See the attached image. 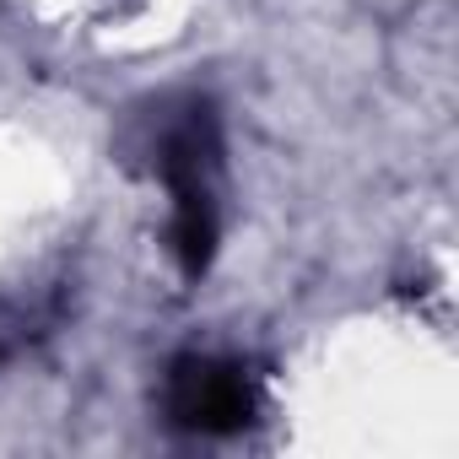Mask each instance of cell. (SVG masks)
Segmentation results:
<instances>
[{
  "mask_svg": "<svg viewBox=\"0 0 459 459\" xmlns=\"http://www.w3.org/2000/svg\"><path fill=\"white\" fill-rule=\"evenodd\" d=\"M162 411L178 432L200 437H233L255 421V384L238 362L227 357H178L162 384Z\"/></svg>",
  "mask_w": 459,
  "mask_h": 459,
  "instance_id": "7a4b0ae2",
  "label": "cell"
},
{
  "mask_svg": "<svg viewBox=\"0 0 459 459\" xmlns=\"http://www.w3.org/2000/svg\"><path fill=\"white\" fill-rule=\"evenodd\" d=\"M216 162H221V141H216V119L205 108H195L189 119H178L162 146H157V168L168 178V195H173V255H178V271L195 281L205 276L211 255H216V238H221V221H216Z\"/></svg>",
  "mask_w": 459,
  "mask_h": 459,
  "instance_id": "6da1fadb",
  "label": "cell"
}]
</instances>
